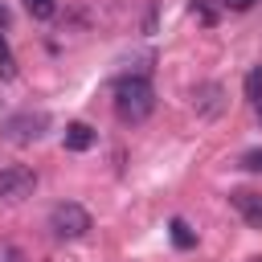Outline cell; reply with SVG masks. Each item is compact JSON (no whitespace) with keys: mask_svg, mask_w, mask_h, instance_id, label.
I'll return each instance as SVG.
<instances>
[{"mask_svg":"<svg viewBox=\"0 0 262 262\" xmlns=\"http://www.w3.org/2000/svg\"><path fill=\"white\" fill-rule=\"evenodd\" d=\"M0 78H4V82H12V78H16V57H12V49H8V41H4V33H0Z\"/></svg>","mask_w":262,"mask_h":262,"instance_id":"9c48e42d","label":"cell"},{"mask_svg":"<svg viewBox=\"0 0 262 262\" xmlns=\"http://www.w3.org/2000/svg\"><path fill=\"white\" fill-rule=\"evenodd\" d=\"M229 205L246 217L250 229H262V196L258 192H229Z\"/></svg>","mask_w":262,"mask_h":262,"instance_id":"8992f818","label":"cell"},{"mask_svg":"<svg viewBox=\"0 0 262 262\" xmlns=\"http://www.w3.org/2000/svg\"><path fill=\"white\" fill-rule=\"evenodd\" d=\"M45 127H49V115L45 111H20V115H8L0 123V131H4L8 143H33V139L45 135Z\"/></svg>","mask_w":262,"mask_h":262,"instance_id":"3957f363","label":"cell"},{"mask_svg":"<svg viewBox=\"0 0 262 262\" xmlns=\"http://www.w3.org/2000/svg\"><path fill=\"white\" fill-rule=\"evenodd\" d=\"M49 233L61 237V242L86 237V233H90V213H86L78 201H61V205L49 209Z\"/></svg>","mask_w":262,"mask_h":262,"instance_id":"7a4b0ae2","label":"cell"},{"mask_svg":"<svg viewBox=\"0 0 262 262\" xmlns=\"http://www.w3.org/2000/svg\"><path fill=\"white\" fill-rule=\"evenodd\" d=\"M221 4H225V8H233V12H246V8H254L258 0H221Z\"/></svg>","mask_w":262,"mask_h":262,"instance_id":"9a60e30c","label":"cell"},{"mask_svg":"<svg viewBox=\"0 0 262 262\" xmlns=\"http://www.w3.org/2000/svg\"><path fill=\"white\" fill-rule=\"evenodd\" d=\"M111 94H115V115H119V123H127V127H139V123L156 111V86H151L147 74H127V78H119Z\"/></svg>","mask_w":262,"mask_h":262,"instance_id":"6da1fadb","label":"cell"},{"mask_svg":"<svg viewBox=\"0 0 262 262\" xmlns=\"http://www.w3.org/2000/svg\"><path fill=\"white\" fill-rule=\"evenodd\" d=\"M221 106H225V90H221L217 82H201V86L192 90V111H196L201 119L221 115Z\"/></svg>","mask_w":262,"mask_h":262,"instance_id":"5b68a950","label":"cell"},{"mask_svg":"<svg viewBox=\"0 0 262 262\" xmlns=\"http://www.w3.org/2000/svg\"><path fill=\"white\" fill-rule=\"evenodd\" d=\"M242 168L246 172H262V151H246L242 156Z\"/></svg>","mask_w":262,"mask_h":262,"instance_id":"5bb4252c","label":"cell"},{"mask_svg":"<svg viewBox=\"0 0 262 262\" xmlns=\"http://www.w3.org/2000/svg\"><path fill=\"white\" fill-rule=\"evenodd\" d=\"M246 98H250L254 106L262 102V66H254V70L246 74Z\"/></svg>","mask_w":262,"mask_h":262,"instance_id":"30bf717a","label":"cell"},{"mask_svg":"<svg viewBox=\"0 0 262 262\" xmlns=\"http://www.w3.org/2000/svg\"><path fill=\"white\" fill-rule=\"evenodd\" d=\"M0 262H29V258H25V250H20V246L0 242Z\"/></svg>","mask_w":262,"mask_h":262,"instance_id":"7c38bea8","label":"cell"},{"mask_svg":"<svg viewBox=\"0 0 262 262\" xmlns=\"http://www.w3.org/2000/svg\"><path fill=\"white\" fill-rule=\"evenodd\" d=\"M33 192H37V172H33V168H25V164L0 168V201H4V205L29 201Z\"/></svg>","mask_w":262,"mask_h":262,"instance_id":"277c9868","label":"cell"},{"mask_svg":"<svg viewBox=\"0 0 262 262\" xmlns=\"http://www.w3.org/2000/svg\"><path fill=\"white\" fill-rule=\"evenodd\" d=\"M192 12H196V16L205 20V25H213V20H217V12L209 8V0H192Z\"/></svg>","mask_w":262,"mask_h":262,"instance_id":"4fadbf2b","label":"cell"},{"mask_svg":"<svg viewBox=\"0 0 262 262\" xmlns=\"http://www.w3.org/2000/svg\"><path fill=\"white\" fill-rule=\"evenodd\" d=\"M25 8H29L37 20H49V16L57 12V0H25Z\"/></svg>","mask_w":262,"mask_h":262,"instance_id":"8fae6325","label":"cell"},{"mask_svg":"<svg viewBox=\"0 0 262 262\" xmlns=\"http://www.w3.org/2000/svg\"><path fill=\"white\" fill-rule=\"evenodd\" d=\"M94 143V127H86V123H70L66 127V147L70 151H86Z\"/></svg>","mask_w":262,"mask_h":262,"instance_id":"52a82bcc","label":"cell"},{"mask_svg":"<svg viewBox=\"0 0 262 262\" xmlns=\"http://www.w3.org/2000/svg\"><path fill=\"white\" fill-rule=\"evenodd\" d=\"M258 119H262V102H258Z\"/></svg>","mask_w":262,"mask_h":262,"instance_id":"2e32d148","label":"cell"},{"mask_svg":"<svg viewBox=\"0 0 262 262\" xmlns=\"http://www.w3.org/2000/svg\"><path fill=\"white\" fill-rule=\"evenodd\" d=\"M168 233H172V246H176V250H192V246H196V233H192L180 217H172V221H168Z\"/></svg>","mask_w":262,"mask_h":262,"instance_id":"ba28073f","label":"cell"}]
</instances>
